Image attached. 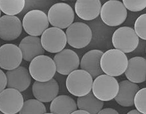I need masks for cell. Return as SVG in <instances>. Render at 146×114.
I'll return each instance as SVG.
<instances>
[{
	"instance_id": "6da1fadb",
	"label": "cell",
	"mask_w": 146,
	"mask_h": 114,
	"mask_svg": "<svg viewBox=\"0 0 146 114\" xmlns=\"http://www.w3.org/2000/svg\"><path fill=\"white\" fill-rule=\"evenodd\" d=\"M128 59L125 54L117 49L108 50L102 56L100 65L103 73L111 76H119L126 70Z\"/></svg>"
},
{
	"instance_id": "7a4b0ae2",
	"label": "cell",
	"mask_w": 146,
	"mask_h": 114,
	"mask_svg": "<svg viewBox=\"0 0 146 114\" xmlns=\"http://www.w3.org/2000/svg\"><path fill=\"white\" fill-rule=\"evenodd\" d=\"M93 79L85 70L76 69L70 73L66 81L69 92L74 96L82 97L92 91Z\"/></svg>"
},
{
	"instance_id": "3957f363",
	"label": "cell",
	"mask_w": 146,
	"mask_h": 114,
	"mask_svg": "<svg viewBox=\"0 0 146 114\" xmlns=\"http://www.w3.org/2000/svg\"><path fill=\"white\" fill-rule=\"evenodd\" d=\"M29 71L32 78L40 82L50 80L53 78L56 72L53 60L44 55L38 56L32 60Z\"/></svg>"
},
{
	"instance_id": "277c9868",
	"label": "cell",
	"mask_w": 146,
	"mask_h": 114,
	"mask_svg": "<svg viewBox=\"0 0 146 114\" xmlns=\"http://www.w3.org/2000/svg\"><path fill=\"white\" fill-rule=\"evenodd\" d=\"M119 84L114 77L102 74L93 81L92 92L101 101H108L114 99L118 92Z\"/></svg>"
},
{
	"instance_id": "5b68a950",
	"label": "cell",
	"mask_w": 146,
	"mask_h": 114,
	"mask_svg": "<svg viewBox=\"0 0 146 114\" xmlns=\"http://www.w3.org/2000/svg\"><path fill=\"white\" fill-rule=\"evenodd\" d=\"M67 42L76 49H81L88 45L92 38L90 28L84 23L76 22L67 28L66 31Z\"/></svg>"
},
{
	"instance_id": "8992f818",
	"label": "cell",
	"mask_w": 146,
	"mask_h": 114,
	"mask_svg": "<svg viewBox=\"0 0 146 114\" xmlns=\"http://www.w3.org/2000/svg\"><path fill=\"white\" fill-rule=\"evenodd\" d=\"M127 9L120 1L113 0L104 4L100 11L103 22L111 27L117 26L124 22L127 16Z\"/></svg>"
},
{
	"instance_id": "52a82bcc",
	"label": "cell",
	"mask_w": 146,
	"mask_h": 114,
	"mask_svg": "<svg viewBox=\"0 0 146 114\" xmlns=\"http://www.w3.org/2000/svg\"><path fill=\"white\" fill-rule=\"evenodd\" d=\"M112 42L115 49L124 53H129L137 48L139 39L132 28L124 26L119 28L113 33Z\"/></svg>"
},
{
	"instance_id": "ba28073f",
	"label": "cell",
	"mask_w": 146,
	"mask_h": 114,
	"mask_svg": "<svg viewBox=\"0 0 146 114\" xmlns=\"http://www.w3.org/2000/svg\"><path fill=\"white\" fill-rule=\"evenodd\" d=\"M74 13L72 8L65 3H57L50 8L48 13L49 22L53 26L67 28L73 23Z\"/></svg>"
},
{
	"instance_id": "9c48e42d",
	"label": "cell",
	"mask_w": 146,
	"mask_h": 114,
	"mask_svg": "<svg viewBox=\"0 0 146 114\" xmlns=\"http://www.w3.org/2000/svg\"><path fill=\"white\" fill-rule=\"evenodd\" d=\"M48 16L43 11L35 9L28 12L24 16L23 27L28 34L34 36L41 35L49 26Z\"/></svg>"
},
{
	"instance_id": "30bf717a",
	"label": "cell",
	"mask_w": 146,
	"mask_h": 114,
	"mask_svg": "<svg viewBox=\"0 0 146 114\" xmlns=\"http://www.w3.org/2000/svg\"><path fill=\"white\" fill-rule=\"evenodd\" d=\"M42 47L48 52L55 53L64 49L67 41L66 34L61 29L56 27L47 28L41 35Z\"/></svg>"
},
{
	"instance_id": "8fae6325",
	"label": "cell",
	"mask_w": 146,
	"mask_h": 114,
	"mask_svg": "<svg viewBox=\"0 0 146 114\" xmlns=\"http://www.w3.org/2000/svg\"><path fill=\"white\" fill-rule=\"evenodd\" d=\"M24 102L21 92L7 88L0 93V111L5 114L19 113L23 107Z\"/></svg>"
},
{
	"instance_id": "7c38bea8",
	"label": "cell",
	"mask_w": 146,
	"mask_h": 114,
	"mask_svg": "<svg viewBox=\"0 0 146 114\" xmlns=\"http://www.w3.org/2000/svg\"><path fill=\"white\" fill-rule=\"evenodd\" d=\"M53 61L56 72L62 75H68L78 69L80 66L78 56L75 52L69 49H63L57 53L54 57Z\"/></svg>"
},
{
	"instance_id": "4fadbf2b",
	"label": "cell",
	"mask_w": 146,
	"mask_h": 114,
	"mask_svg": "<svg viewBox=\"0 0 146 114\" xmlns=\"http://www.w3.org/2000/svg\"><path fill=\"white\" fill-rule=\"evenodd\" d=\"M23 55L17 46L7 43L0 47V68L6 71L16 69L21 65Z\"/></svg>"
},
{
	"instance_id": "5bb4252c",
	"label": "cell",
	"mask_w": 146,
	"mask_h": 114,
	"mask_svg": "<svg viewBox=\"0 0 146 114\" xmlns=\"http://www.w3.org/2000/svg\"><path fill=\"white\" fill-rule=\"evenodd\" d=\"M20 19L15 15H4L0 17V38L5 41L15 40L23 30Z\"/></svg>"
},
{
	"instance_id": "9a60e30c",
	"label": "cell",
	"mask_w": 146,
	"mask_h": 114,
	"mask_svg": "<svg viewBox=\"0 0 146 114\" xmlns=\"http://www.w3.org/2000/svg\"><path fill=\"white\" fill-rule=\"evenodd\" d=\"M58 84L54 78L49 81L34 82L32 87V92L36 99L44 103L51 102L58 94Z\"/></svg>"
},
{
	"instance_id": "2e32d148",
	"label": "cell",
	"mask_w": 146,
	"mask_h": 114,
	"mask_svg": "<svg viewBox=\"0 0 146 114\" xmlns=\"http://www.w3.org/2000/svg\"><path fill=\"white\" fill-rule=\"evenodd\" d=\"M5 74L7 88L23 92L29 88L31 83L32 77L29 71L23 66H19L15 69L8 71Z\"/></svg>"
},
{
	"instance_id": "e0dca14e",
	"label": "cell",
	"mask_w": 146,
	"mask_h": 114,
	"mask_svg": "<svg viewBox=\"0 0 146 114\" xmlns=\"http://www.w3.org/2000/svg\"><path fill=\"white\" fill-rule=\"evenodd\" d=\"M128 80L136 84L144 82L146 80V60L141 57H135L128 60L125 72Z\"/></svg>"
},
{
	"instance_id": "ac0fdd59",
	"label": "cell",
	"mask_w": 146,
	"mask_h": 114,
	"mask_svg": "<svg viewBox=\"0 0 146 114\" xmlns=\"http://www.w3.org/2000/svg\"><path fill=\"white\" fill-rule=\"evenodd\" d=\"M19 47L21 51L23 59L31 62L34 58L45 53L41 43L40 39L38 36H27L20 42Z\"/></svg>"
},
{
	"instance_id": "d6986e66",
	"label": "cell",
	"mask_w": 146,
	"mask_h": 114,
	"mask_svg": "<svg viewBox=\"0 0 146 114\" xmlns=\"http://www.w3.org/2000/svg\"><path fill=\"white\" fill-rule=\"evenodd\" d=\"M101 7L100 0H77L75 5L77 15L86 21L92 20L98 16Z\"/></svg>"
},
{
	"instance_id": "ffe728a7",
	"label": "cell",
	"mask_w": 146,
	"mask_h": 114,
	"mask_svg": "<svg viewBox=\"0 0 146 114\" xmlns=\"http://www.w3.org/2000/svg\"><path fill=\"white\" fill-rule=\"evenodd\" d=\"M103 53L100 50H91L84 55L80 62L81 69L88 72L93 79L104 74L102 71L100 65L101 57Z\"/></svg>"
},
{
	"instance_id": "44dd1931",
	"label": "cell",
	"mask_w": 146,
	"mask_h": 114,
	"mask_svg": "<svg viewBox=\"0 0 146 114\" xmlns=\"http://www.w3.org/2000/svg\"><path fill=\"white\" fill-rule=\"evenodd\" d=\"M119 84V91L114 98L115 101L122 107L133 106L134 97L140 88L137 84L128 80L122 81Z\"/></svg>"
},
{
	"instance_id": "7402d4cb",
	"label": "cell",
	"mask_w": 146,
	"mask_h": 114,
	"mask_svg": "<svg viewBox=\"0 0 146 114\" xmlns=\"http://www.w3.org/2000/svg\"><path fill=\"white\" fill-rule=\"evenodd\" d=\"M77 109V103L70 96L61 95L55 98L50 105V113L72 114Z\"/></svg>"
},
{
	"instance_id": "603a6c76",
	"label": "cell",
	"mask_w": 146,
	"mask_h": 114,
	"mask_svg": "<svg viewBox=\"0 0 146 114\" xmlns=\"http://www.w3.org/2000/svg\"><path fill=\"white\" fill-rule=\"evenodd\" d=\"M104 105V102L97 98L92 91L84 96L78 97L77 99L78 108L84 110L90 114H98Z\"/></svg>"
},
{
	"instance_id": "cb8c5ba5",
	"label": "cell",
	"mask_w": 146,
	"mask_h": 114,
	"mask_svg": "<svg viewBox=\"0 0 146 114\" xmlns=\"http://www.w3.org/2000/svg\"><path fill=\"white\" fill-rule=\"evenodd\" d=\"M25 0H0V9L6 15H17L23 11Z\"/></svg>"
},
{
	"instance_id": "d4e9b609",
	"label": "cell",
	"mask_w": 146,
	"mask_h": 114,
	"mask_svg": "<svg viewBox=\"0 0 146 114\" xmlns=\"http://www.w3.org/2000/svg\"><path fill=\"white\" fill-rule=\"evenodd\" d=\"M47 110L44 105L36 99H31L24 102L20 114H45Z\"/></svg>"
},
{
	"instance_id": "484cf974",
	"label": "cell",
	"mask_w": 146,
	"mask_h": 114,
	"mask_svg": "<svg viewBox=\"0 0 146 114\" xmlns=\"http://www.w3.org/2000/svg\"><path fill=\"white\" fill-rule=\"evenodd\" d=\"M146 88L140 89L134 97L133 105L141 114H146Z\"/></svg>"
},
{
	"instance_id": "4316f807",
	"label": "cell",
	"mask_w": 146,
	"mask_h": 114,
	"mask_svg": "<svg viewBox=\"0 0 146 114\" xmlns=\"http://www.w3.org/2000/svg\"><path fill=\"white\" fill-rule=\"evenodd\" d=\"M146 14L139 16L136 20L134 25V30L136 34L141 39L146 40Z\"/></svg>"
},
{
	"instance_id": "83f0119b",
	"label": "cell",
	"mask_w": 146,
	"mask_h": 114,
	"mask_svg": "<svg viewBox=\"0 0 146 114\" xmlns=\"http://www.w3.org/2000/svg\"><path fill=\"white\" fill-rule=\"evenodd\" d=\"M126 9L132 12H139L146 7V0H123Z\"/></svg>"
},
{
	"instance_id": "f1b7e54d",
	"label": "cell",
	"mask_w": 146,
	"mask_h": 114,
	"mask_svg": "<svg viewBox=\"0 0 146 114\" xmlns=\"http://www.w3.org/2000/svg\"><path fill=\"white\" fill-rule=\"evenodd\" d=\"M7 80L5 73L0 69V93L7 86Z\"/></svg>"
},
{
	"instance_id": "f546056e",
	"label": "cell",
	"mask_w": 146,
	"mask_h": 114,
	"mask_svg": "<svg viewBox=\"0 0 146 114\" xmlns=\"http://www.w3.org/2000/svg\"><path fill=\"white\" fill-rule=\"evenodd\" d=\"M98 114H119V113L115 109L111 108H106L102 109Z\"/></svg>"
},
{
	"instance_id": "4dcf8cb0",
	"label": "cell",
	"mask_w": 146,
	"mask_h": 114,
	"mask_svg": "<svg viewBox=\"0 0 146 114\" xmlns=\"http://www.w3.org/2000/svg\"><path fill=\"white\" fill-rule=\"evenodd\" d=\"M72 114H90L87 111L84 110L80 109H76L75 111L73 112Z\"/></svg>"
},
{
	"instance_id": "1f68e13d",
	"label": "cell",
	"mask_w": 146,
	"mask_h": 114,
	"mask_svg": "<svg viewBox=\"0 0 146 114\" xmlns=\"http://www.w3.org/2000/svg\"><path fill=\"white\" fill-rule=\"evenodd\" d=\"M127 114H141V113L137 109H133L128 112Z\"/></svg>"
},
{
	"instance_id": "d6a6232c",
	"label": "cell",
	"mask_w": 146,
	"mask_h": 114,
	"mask_svg": "<svg viewBox=\"0 0 146 114\" xmlns=\"http://www.w3.org/2000/svg\"><path fill=\"white\" fill-rule=\"evenodd\" d=\"M1 9H0V17H1Z\"/></svg>"
},
{
	"instance_id": "836d02e7",
	"label": "cell",
	"mask_w": 146,
	"mask_h": 114,
	"mask_svg": "<svg viewBox=\"0 0 146 114\" xmlns=\"http://www.w3.org/2000/svg\"><path fill=\"white\" fill-rule=\"evenodd\" d=\"M61 1H68V0H61Z\"/></svg>"
},
{
	"instance_id": "e575fe53",
	"label": "cell",
	"mask_w": 146,
	"mask_h": 114,
	"mask_svg": "<svg viewBox=\"0 0 146 114\" xmlns=\"http://www.w3.org/2000/svg\"><path fill=\"white\" fill-rule=\"evenodd\" d=\"M109 1H113V0H109Z\"/></svg>"
}]
</instances>
